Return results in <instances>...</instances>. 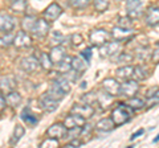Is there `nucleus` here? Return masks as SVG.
Here are the masks:
<instances>
[{
	"label": "nucleus",
	"instance_id": "nucleus-25",
	"mask_svg": "<svg viewBox=\"0 0 159 148\" xmlns=\"http://www.w3.org/2000/svg\"><path fill=\"white\" fill-rule=\"evenodd\" d=\"M45 94L47 95H49V97H51V98H53V99H56V101H61V99H64V98H65V93H64L62 90H61V89H60L57 85H56V83H52V86L51 87H49V90L45 93Z\"/></svg>",
	"mask_w": 159,
	"mask_h": 148
},
{
	"label": "nucleus",
	"instance_id": "nucleus-1",
	"mask_svg": "<svg viewBox=\"0 0 159 148\" xmlns=\"http://www.w3.org/2000/svg\"><path fill=\"white\" fill-rule=\"evenodd\" d=\"M134 115V110L127 106L126 103H119V105L111 111V118L114 126H121L125 124L126 122H129Z\"/></svg>",
	"mask_w": 159,
	"mask_h": 148
},
{
	"label": "nucleus",
	"instance_id": "nucleus-42",
	"mask_svg": "<svg viewBox=\"0 0 159 148\" xmlns=\"http://www.w3.org/2000/svg\"><path fill=\"white\" fill-rule=\"evenodd\" d=\"M135 56L139 58V60H141V61H143V62H145L146 60H147V56H148V52H147V48L145 46V48H143V46H141V48H138L137 49V50H135Z\"/></svg>",
	"mask_w": 159,
	"mask_h": 148
},
{
	"label": "nucleus",
	"instance_id": "nucleus-5",
	"mask_svg": "<svg viewBox=\"0 0 159 148\" xmlns=\"http://www.w3.org/2000/svg\"><path fill=\"white\" fill-rule=\"evenodd\" d=\"M121 48V42L119 41H107L105 42L103 45L99 46V56L102 58H106V57H111L114 56Z\"/></svg>",
	"mask_w": 159,
	"mask_h": 148
},
{
	"label": "nucleus",
	"instance_id": "nucleus-44",
	"mask_svg": "<svg viewBox=\"0 0 159 148\" xmlns=\"http://www.w3.org/2000/svg\"><path fill=\"white\" fill-rule=\"evenodd\" d=\"M82 144L84 141L80 140V137H76V139H72L68 144H65V148H77V147H81Z\"/></svg>",
	"mask_w": 159,
	"mask_h": 148
},
{
	"label": "nucleus",
	"instance_id": "nucleus-10",
	"mask_svg": "<svg viewBox=\"0 0 159 148\" xmlns=\"http://www.w3.org/2000/svg\"><path fill=\"white\" fill-rule=\"evenodd\" d=\"M61 13H62V8L60 7L57 3L49 4L45 11L43 12L44 17H45V20H48V21H54L56 19H58L60 16H61Z\"/></svg>",
	"mask_w": 159,
	"mask_h": 148
},
{
	"label": "nucleus",
	"instance_id": "nucleus-14",
	"mask_svg": "<svg viewBox=\"0 0 159 148\" xmlns=\"http://www.w3.org/2000/svg\"><path fill=\"white\" fill-rule=\"evenodd\" d=\"M85 123H86L85 118H82L81 115L73 114L72 112L70 115H68L65 118V120H64V126H65L66 130H68V128H73V127H82Z\"/></svg>",
	"mask_w": 159,
	"mask_h": 148
},
{
	"label": "nucleus",
	"instance_id": "nucleus-29",
	"mask_svg": "<svg viewBox=\"0 0 159 148\" xmlns=\"http://www.w3.org/2000/svg\"><path fill=\"white\" fill-rule=\"evenodd\" d=\"M113 127H114V123H113V120L110 119V118H103V119L98 120L97 126H96L97 130H98V131H102V132H109V131H111Z\"/></svg>",
	"mask_w": 159,
	"mask_h": 148
},
{
	"label": "nucleus",
	"instance_id": "nucleus-36",
	"mask_svg": "<svg viewBox=\"0 0 159 148\" xmlns=\"http://www.w3.org/2000/svg\"><path fill=\"white\" fill-rule=\"evenodd\" d=\"M94 8L98 12H103L109 8V4H110V0H93Z\"/></svg>",
	"mask_w": 159,
	"mask_h": 148
},
{
	"label": "nucleus",
	"instance_id": "nucleus-43",
	"mask_svg": "<svg viewBox=\"0 0 159 148\" xmlns=\"http://www.w3.org/2000/svg\"><path fill=\"white\" fill-rule=\"evenodd\" d=\"M12 42H13V37L11 36V33H7V36L0 37V46L3 48H8Z\"/></svg>",
	"mask_w": 159,
	"mask_h": 148
},
{
	"label": "nucleus",
	"instance_id": "nucleus-15",
	"mask_svg": "<svg viewBox=\"0 0 159 148\" xmlns=\"http://www.w3.org/2000/svg\"><path fill=\"white\" fill-rule=\"evenodd\" d=\"M40 106L45 112H53L58 107V101L53 99L47 94H43L40 98Z\"/></svg>",
	"mask_w": 159,
	"mask_h": 148
},
{
	"label": "nucleus",
	"instance_id": "nucleus-3",
	"mask_svg": "<svg viewBox=\"0 0 159 148\" xmlns=\"http://www.w3.org/2000/svg\"><path fill=\"white\" fill-rule=\"evenodd\" d=\"M49 29H51V25H49V23L45 20V19H37L34 20V24L32 27V31H31V34L33 37H37V38H43L45 37Z\"/></svg>",
	"mask_w": 159,
	"mask_h": 148
},
{
	"label": "nucleus",
	"instance_id": "nucleus-4",
	"mask_svg": "<svg viewBox=\"0 0 159 148\" xmlns=\"http://www.w3.org/2000/svg\"><path fill=\"white\" fill-rule=\"evenodd\" d=\"M139 90V83L135 80H125V82L121 83V87H119V95H125L127 98L134 97Z\"/></svg>",
	"mask_w": 159,
	"mask_h": 148
},
{
	"label": "nucleus",
	"instance_id": "nucleus-7",
	"mask_svg": "<svg viewBox=\"0 0 159 148\" xmlns=\"http://www.w3.org/2000/svg\"><path fill=\"white\" fill-rule=\"evenodd\" d=\"M15 25H16V20L15 17L8 13H0V32L3 33H11Z\"/></svg>",
	"mask_w": 159,
	"mask_h": 148
},
{
	"label": "nucleus",
	"instance_id": "nucleus-27",
	"mask_svg": "<svg viewBox=\"0 0 159 148\" xmlns=\"http://www.w3.org/2000/svg\"><path fill=\"white\" fill-rule=\"evenodd\" d=\"M27 0H12L11 2V9L13 13L20 15V13H24L27 11Z\"/></svg>",
	"mask_w": 159,
	"mask_h": 148
},
{
	"label": "nucleus",
	"instance_id": "nucleus-38",
	"mask_svg": "<svg viewBox=\"0 0 159 148\" xmlns=\"http://www.w3.org/2000/svg\"><path fill=\"white\" fill-rule=\"evenodd\" d=\"M117 24H118V27H122V28H126V29H131L133 28V19H130L129 16L118 17Z\"/></svg>",
	"mask_w": 159,
	"mask_h": 148
},
{
	"label": "nucleus",
	"instance_id": "nucleus-28",
	"mask_svg": "<svg viewBox=\"0 0 159 148\" xmlns=\"http://www.w3.org/2000/svg\"><path fill=\"white\" fill-rule=\"evenodd\" d=\"M133 77L135 78V81H143V80H146V78L148 77V69L146 66H142V65L134 66Z\"/></svg>",
	"mask_w": 159,
	"mask_h": 148
},
{
	"label": "nucleus",
	"instance_id": "nucleus-13",
	"mask_svg": "<svg viewBox=\"0 0 159 148\" xmlns=\"http://www.w3.org/2000/svg\"><path fill=\"white\" fill-rule=\"evenodd\" d=\"M66 134V127L62 123H54L47 131L48 137H54V139H60V137H65Z\"/></svg>",
	"mask_w": 159,
	"mask_h": 148
},
{
	"label": "nucleus",
	"instance_id": "nucleus-34",
	"mask_svg": "<svg viewBox=\"0 0 159 148\" xmlns=\"http://www.w3.org/2000/svg\"><path fill=\"white\" fill-rule=\"evenodd\" d=\"M70 61H72V57H68V56H65L61 60V62L60 63H57V69H58V72L60 73H65V72H68V70H70Z\"/></svg>",
	"mask_w": 159,
	"mask_h": 148
},
{
	"label": "nucleus",
	"instance_id": "nucleus-6",
	"mask_svg": "<svg viewBox=\"0 0 159 148\" xmlns=\"http://www.w3.org/2000/svg\"><path fill=\"white\" fill-rule=\"evenodd\" d=\"M126 11L130 19H138L142 16V2L141 0H126Z\"/></svg>",
	"mask_w": 159,
	"mask_h": 148
},
{
	"label": "nucleus",
	"instance_id": "nucleus-2",
	"mask_svg": "<svg viewBox=\"0 0 159 148\" xmlns=\"http://www.w3.org/2000/svg\"><path fill=\"white\" fill-rule=\"evenodd\" d=\"M110 38H111L110 33L105 31V29H94L89 34V41H90L93 46H101L105 42H107Z\"/></svg>",
	"mask_w": 159,
	"mask_h": 148
},
{
	"label": "nucleus",
	"instance_id": "nucleus-21",
	"mask_svg": "<svg viewBox=\"0 0 159 148\" xmlns=\"http://www.w3.org/2000/svg\"><path fill=\"white\" fill-rule=\"evenodd\" d=\"M158 21H159V11H158V7L148 8L147 9V13H146V23H147V25L157 27L158 25Z\"/></svg>",
	"mask_w": 159,
	"mask_h": 148
},
{
	"label": "nucleus",
	"instance_id": "nucleus-46",
	"mask_svg": "<svg viewBox=\"0 0 159 148\" xmlns=\"http://www.w3.org/2000/svg\"><path fill=\"white\" fill-rule=\"evenodd\" d=\"M81 57H82V58H85L88 62L90 61V58H92V48L84 49V52H81Z\"/></svg>",
	"mask_w": 159,
	"mask_h": 148
},
{
	"label": "nucleus",
	"instance_id": "nucleus-49",
	"mask_svg": "<svg viewBox=\"0 0 159 148\" xmlns=\"http://www.w3.org/2000/svg\"><path fill=\"white\" fill-rule=\"evenodd\" d=\"M143 132H145V130H143V128H141V130H138V131L135 132V134H133V135H131V140H133V139H135V137H138L139 135H142Z\"/></svg>",
	"mask_w": 159,
	"mask_h": 148
},
{
	"label": "nucleus",
	"instance_id": "nucleus-22",
	"mask_svg": "<svg viewBox=\"0 0 159 148\" xmlns=\"http://www.w3.org/2000/svg\"><path fill=\"white\" fill-rule=\"evenodd\" d=\"M133 70H134V66L131 65H123L122 67H118L116 70V76L118 80H129V78H133Z\"/></svg>",
	"mask_w": 159,
	"mask_h": 148
},
{
	"label": "nucleus",
	"instance_id": "nucleus-12",
	"mask_svg": "<svg viewBox=\"0 0 159 148\" xmlns=\"http://www.w3.org/2000/svg\"><path fill=\"white\" fill-rule=\"evenodd\" d=\"M13 45L16 48H27V46H31L32 44V38L29 36V33L24 32V31H20L16 33V36L13 37Z\"/></svg>",
	"mask_w": 159,
	"mask_h": 148
},
{
	"label": "nucleus",
	"instance_id": "nucleus-41",
	"mask_svg": "<svg viewBox=\"0 0 159 148\" xmlns=\"http://www.w3.org/2000/svg\"><path fill=\"white\" fill-rule=\"evenodd\" d=\"M47 147H58V139H54V137H47V139L40 144V148H47Z\"/></svg>",
	"mask_w": 159,
	"mask_h": 148
},
{
	"label": "nucleus",
	"instance_id": "nucleus-31",
	"mask_svg": "<svg viewBox=\"0 0 159 148\" xmlns=\"http://www.w3.org/2000/svg\"><path fill=\"white\" fill-rule=\"evenodd\" d=\"M39 62H40V66H41L44 70H52L53 67V63L51 61V58H49V54L48 53H41L40 54V58H39Z\"/></svg>",
	"mask_w": 159,
	"mask_h": 148
},
{
	"label": "nucleus",
	"instance_id": "nucleus-37",
	"mask_svg": "<svg viewBox=\"0 0 159 148\" xmlns=\"http://www.w3.org/2000/svg\"><path fill=\"white\" fill-rule=\"evenodd\" d=\"M65 41V37L61 32H53L52 37H51V45H61V44Z\"/></svg>",
	"mask_w": 159,
	"mask_h": 148
},
{
	"label": "nucleus",
	"instance_id": "nucleus-39",
	"mask_svg": "<svg viewBox=\"0 0 159 148\" xmlns=\"http://www.w3.org/2000/svg\"><path fill=\"white\" fill-rule=\"evenodd\" d=\"M70 6L76 9H84L90 4V0H69Z\"/></svg>",
	"mask_w": 159,
	"mask_h": 148
},
{
	"label": "nucleus",
	"instance_id": "nucleus-23",
	"mask_svg": "<svg viewBox=\"0 0 159 148\" xmlns=\"http://www.w3.org/2000/svg\"><path fill=\"white\" fill-rule=\"evenodd\" d=\"M96 102L99 103V106H101V108L103 110V108L110 107L111 102H113V97L110 94H107L106 91H101V93H98V94H96Z\"/></svg>",
	"mask_w": 159,
	"mask_h": 148
},
{
	"label": "nucleus",
	"instance_id": "nucleus-11",
	"mask_svg": "<svg viewBox=\"0 0 159 148\" xmlns=\"http://www.w3.org/2000/svg\"><path fill=\"white\" fill-rule=\"evenodd\" d=\"M70 112H73V114H78V115H81L82 118L88 119V118L93 116L94 108H93L92 105H89V103H85V105H78V103H76V105H73Z\"/></svg>",
	"mask_w": 159,
	"mask_h": 148
},
{
	"label": "nucleus",
	"instance_id": "nucleus-19",
	"mask_svg": "<svg viewBox=\"0 0 159 148\" xmlns=\"http://www.w3.org/2000/svg\"><path fill=\"white\" fill-rule=\"evenodd\" d=\"M89 66V62L82 57H72V61H70V67L73 70H76L77 73L82 74L84 72L88 69Z\"/></svg>",
	"mask_w": 159,
	"mask_h": 148
},
{
	"label": "nucleus",
	"instance_id": "nucleus-50",
	"mask_svg": "<svg viewBox=\"0 0 159 148\" xmlns=\"http://www.w3.org/2000/svg\"><path fill=\"white\" fill-rule=\"evenodd\" d=\"M152 61L154 62H158V48L154 50V54H152Z\"/></svg>",
	"mask_w": 159,
	"mask_h": 148
},
{
	"label": "nucleus",
	"instance_id": "nucleus-26",
	"mask_svg": "<svg viewBox=\"0 0 159 148\" xmlns=\"http://www.w3.org/2000/svg\"><path fill=\"white\" fill-rule=\"evenodd\" d=\"M24 134H25V128H24L21 124H16V126H15L12 137H11V140H9V144H11V146H16L17 143L20 141V139L24 136Z\"/></svg>",
	"mask_w": 159,
	"mask_h": 148
},
{
	"label": "nucleus",
	"instance_id": "nucleus-30",
	"mask_svg": "<svg viewBox=\"0 0 159 148\" xmlns=\"http://www.w3.org/2000/svg\"><path fill=\"white\" fill-rule=\"evenodd\" d=\"M54 83H56V85L60 87V89H61V90L64 91V93H65V94H68V93H70V90H72V86H70V81H69V80H66V78L65 77H64V76H60L58 78H56V80H54L53 81Z\"/></svg>",
	"mask_w": 159,
	"mask_h": 148
},
{
	"label": "nucleus",
	"instance_id": "nucleus-9",
	"mask_svg": "<svg viewBox=\"0 0 159 148\" xmlns=\"http://www.w3.org/2000/svg\"><path fill=\"white\" fill-rule=\"evenodd\" d=\"M119 87H121V83H119L116 78H105V80L102 81L103 91H106L107 94H110L111 97L119 95Z\"/></svg>",
	"mask_w": 159,
	"mask_h": 148
},
{
	"label": "nucleus",
	"instance_id": "nucleus-47",
	"mask_svg": "<svg viewBox=\"0 0 159 148\" xmlns=\"http://www.w3.org/2000/svg\"><path fill=\"white\" fill-rule=\"evenodd\" d=\"M82 101H88L89 105H92V103L96 102V94H94V93H89L88 95L82 97Z\"/></svg>",
	"mask_w": 159,
	"mask_h": 148
},
{
	"label": "nucleus",
	"instance_id": "nucleus-35",
	"mask_svg": "<svg viewBox=\"0 0 159 148\" xmlns=\"http://www.w3.org/2000/svg\"><path fill=\"white\" fill-rule=\"evenodd\" d=\"M133 60H134V56L131 53H127V52H121L119 56L117 57V62L125 63V65H129L130 62H133Z\"/></svg>",
	"mask_w": 159,
	"mask_h": 148
},
{
	"label": "nucleus",
	"instance_id": "nucleus-24",
	"mask_svg": "<svg viewBox=\"0 0 159 148\" xmlns=\"http://www.w3.org/2000/svg\"><path fill=\"white\" fill-rule=\"evenodd\" d=\"M4 98H6V103L8 106H11V107H17L20 103H21V101H23L21 95H20L16 90L9 91Z\"/></svg>",
	"mask_w": 159,
	"mask_h": 148
},
{
	"label": "nucleus",
	"instance_id": "nucleus-32",
	"mask_svg": "<svg viewBox=\"0 0 159 148\" xmlns=\"http://www.w3.org/2000/svg\"><path fill=\"white\" fill-rule=\"evenodd\" d=\"M126 105L130 106L133 110H139V108H143L146 106V102L143 99H141V98H135V95H134L129 99V102L126 103Z\"/></svg>",
	"mask_w": 159,
	"mask_h": 148
},
{
	"label": "nucleus",
	"instance_id": "nucleus-16",
	"mask_svg": "<svg viewBox=\"0 0 159 148\" xmlns=\"http://www.w3.org/2000/svg\"><path fill=\"white\" fill-rule=\"evenodd\" d=\"M133 31L131 29H126V28H122V27H114L111 29V33H110V37L116 41H122V40H126L127 37L131 36Z\"/></svg>",
	"mask_w": 159,
	"mask_h": 148
},
{
	"label": "nucleus",
	"instance_id": "nucleus-51",
	"mask_svg": "<svg viewBox=\"0 0 159 148\" xmlns=\"http://www.w3.org/2000/svg\"><path fill=\"white\" fill-rule=\"evenodd\" d=\"M116 2H121V0H116Z\"/></svg>",
	"mask_w": 159,
	"mask_h": 148
},
{
	"label": "nucleus",
	"instance_id": "nucleus-48",
	"mask_svg": "<svg viewBox=\"0 0 159 148\" xmlns=\"http://www.w3.org/2000/svg\"><path fill=\"white\" fill-rule=\"evenodd\" d=\"M7 106V103H6V98H4V95L0 93V112H2L4 108H6Z\"/></svg>",
	"mask_w": 159,
	"mask_h": 148
},
{
	"label": "nucleus",
	"instance_id": "nucleus-8",
	"mask_svg": "<svg viewBox=\"0 0 159 148\" xmlns=\"http://www.w3.org/2000/svg\"><path fill=\"white\" fill-rule=\"evenodd\" d=\"M20 67H21V70L27 72V73H34V72H37L41 66H40L39 58H36L34 56H29V57H25V58L21 60V62H20Z\"/></svg>",
	"mask_w": 159,
	"mask_h": 148
},
{
	"label": "nucleus",
	"instance_id": "nucleus-20",
	"mask_svg": "<svg viewBox=\"0 0 159 148\" xmlns=\"http://www.w3.org/2000/svg\"><path fill=\"white\" fill-rule=\"evenodd\" d=\"M16 89V80L13 77H4L0 80V90L4 94H8L9 91H12Z\"/></svg>",
	"mask_w": 159,
	"mask_h": 148
},
{
	"label": "nucleus",
	"instance_id": "nucleus-33",
	"mask_svg": "<svg viewBox=\"0 0 159 148\" xmlns=\"http://www.w3.org/2000/svg\"><path fill=\"white\" fill-rule=\"evenodd\" d=\"M34 20H36V17H33V16H25V17H24L23 21H21L23 31L27 32V33H31L32 27H33V24H34Z\"/></svg>",
	"mask_w": 159,
	"mask_h": 148
},
{
	"label": "nucleus",
	"instance_id": "nucleus-17",
	"mask_svg": "<svg viewBox=\"0 0 159 148\" xmlns=\"http://www.w3.org/2000/svg\"><path fill=\"white\" fill-rule=\"evenodd\" d=\"M20 118H21V120L25 123L28 127H34V126L37 124V122H39V116H37L36 114H33L29 107H25V108H24V110L21 111V114H20Z\"/></svg>",
	"mask_w": 159,
	"mask_h": 148
},
{
	"label": "nucleus",
	"instance_id": "nucleus-18",
	"mask_svg": "<svg viewBox=\"0 0 159 148\" xmlns=\"http://www.w3.org/2000/svg\"><path fill=\"white\" fill-rule=\"evenodd\" d=\"M65 56H66L65 49H64L61 45H54L51 49V52H49V58H51V61H52L53 65H57V63H60Z\"/></svg>",
	"mask_w": 159,
	"mask_h": 148
},
{
	"label": "nucleus",
	"instance_id": "nucleus-45",
	"mask_svg": "<svg viewBox=\"0 0 159 148\" xmlns=\"http://www.w3.org/2000/svg\"><path fill=\"white\" fill-rule=\"evenodd\" d=\"M72 38V44H73V45H81V44H82V41H84V38H82V36H81V34H73V36L70 37Z\"/></svg>",
	"mask_w": 159,
	"mask_h": 148
},
{
	"label": "nucleus",
	"instance_id": "nucleus-40",
	"mask_svg": "<svg viewBox=\"0 0 159 148\" xmlns=\"http://www.w3.org/2000/svg\"><path fill=\"white\" fill-rule=\"evenodd\" d=\"M82 127H73V128H68L65 137H70V139H76V137H80V134H81Z\"/></svg>",
	"mask_w": 159,
	"mask_h": 148
}]
</instances>
